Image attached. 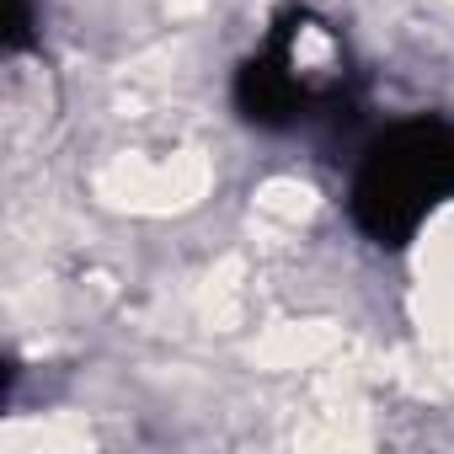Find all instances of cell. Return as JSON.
<instances>
[{
    "instance_id": "cell-2",
    "label": "cell",
    "mask_w": 454,
    "mask_h": 454,
    "mask_svg": "<svg viewBox=\"0 0 454 454\" xmlns=\"http://www.w3.org/2000/svg\"><path fill=\"white\" fill-rule=\"evenodd\" d=\"M342 86H348L342 43L305 12L278 22L273 38L241 70L247 118H257L262 129H300L310 118H326V107L342 97Z\"/></svg>"
},
{
    "instance_id": "cell-1",
    "label": "cell",
    "mask_w": 454,
    "mask_h": 454,
    "mask_svg": "<svg viewBox=\"0 0 454 454\" xmlns=\"http://www.w3.org/2000/svg\"><path fill=\"white\" fill-rule=\"evenodd\" d=\"M353 219L380 247H406L422 219L454 203V123L406 118L385 129L353 171Z\"/></svg>"
}]
</instances>
